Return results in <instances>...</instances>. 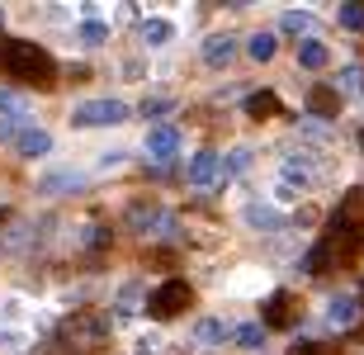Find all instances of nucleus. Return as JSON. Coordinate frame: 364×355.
I'll return each instance as SVG.
<instances>
[{
  "label": "nucleus",
  "mask_w": 364,
  "mask_h": 355,
  "mask_svg": "<svg viewBox=\"0 0 364 355\" xmlns=\"http://www.w3.org/2000/svg\"><path fill=\"white\" fill-rule=\"evenodd\" d=\"M5 67H10L14 81H28V85H48L57 81V67H53V57L43 53L38 43H10L5 48Z\"/></svg>",
  "instance_id": "nucleus-1"
},
{
  "label": "nucleus",
  "mask_w": 364,
  "mask_h": 355,
  "mask_svg": "<svg viewBox=\"0 0 364 355\" xmlns=\"http://www.w3.org/2000/svg\"><path fill=\"white\" fill-rule=\"evenodd\" d=\"M105 337H109V317L90 313V308H81V313H71L67 322H62V341L76 346V351H95Z\"/></svg>",
  "instance_id": "nucleus-2"
},
{
  "label": "nucleus",
  "mask_w": 364,
  "mask_h": 355,
  "mask_svg": "<svg viewBox=\"0 0 364 355\" xmlns=\"http://www.w3.org/2000/svg\"><path fill=\"white\" fill-rule=\"evenodd\" d=\"M123 119H128V105H119V100H85L71 114L76 128H105V123H123Z\"/></svg>",
  "instance_id": "nucleus-3"
},
{
  "label": "nucleus",
  "mask_w": 364,
  "mask_h": 355,
  "mask_svg": "<svg viewBox=\"0 0 364 355\" xmlns=\"http://www.w3.org/2000/svg\"><path fill=\"white\" fill-rule=\"evenodd\" d=\"M364 233V190H350L346 204L331 213V237H355Z\"/></svg>",
  "instance_id": "nucleus-4"
},
{
  "label": "nucleus",
  "mask_w": 364,
  "mask_h": 355,
  "mask_svg": "<svg viewBox=\"0 0 364 355\" xmlns=\"http://www.w3.org/2000/svg\"><path fill=\"white\" fill-rule=\"evenodd\" d=\"M189 299H194V294H189L185 280H166V285L151 294L147 308H151V317H176L180 308H189Z\"/></svg>",
  "instance_id": "nucleus-5"
},
{
  "label": "nucleus",
  "mask_w": 364,
  "mask_h": 355,
  "mask_svg": "<svg viewBox=\"0 0 364 355\" xmlns=\"http://www.w3.org/2000/svg\"><path fill=\"white\" fill-rule=\"evenodd\" d=\"M308 110L317 114V119H336L341 90H331V85H312V90H308Z\"/></svg>",
  "instance_id": "nucleus-6"
},
{
  "label": "nucleus",
  "mask_w": 364,
  "mask_h": 355,
  "mask_svg": "<svg viewBox=\"0 0 364 355\" xmlns=\"http://www.w3.org/2000/svg\"><path fill=\"white\" fill-rule=\"evenodd\" d=\"M232 53H237V43H232L228 33H213V38L203 43V62H208V67H228Z\"/></svg>",
  "instance_id": "nucleus-7"
},
{
  "label": "nucleus",
  "mask_w": 364,
  "mask_h": 355,
  "mask_svg": "<svg viewBox=\"0 0 364 355\" xmlns=\"http://www.w3.org/2000/svg\"><path fill=\"white\" fill-rule=\"evenodd\" d=\"M128 223H133L137 233H147V228H171V218H166L161 208H151V204H137V208H128Z\"/></svg>",
  "instance_id": "nucleus-8"
},
{
  "label": "nucleus",
  "mask_w": 364,
  "mask_h": 355,
  "mask_svg": "<svg viewBox=\"0 0 364 355\" xmlns=\"http://www.w3.org/2000/svg\"><path fill=\"white\" fill-rule=\"evenodd\" d=\"M289 322H294V299L289 294H274L265 303V327H289Z\"/></svg>",
  "instance_id": "nucleus-9"
},
{
  "label": "nucleus",
  "mask_w": 364,
  "mask_h": 355,
  "mask_svg": "<svg viewBox=\"0 0 364 355\" xmlns=\"http://www.w3.org/2000/svg\"><path fill=\"white\" fill-rule=\"evenodd\" d=\"M176 147H180L176 128H151V133H147V152H151V157H176Z\"/></svg>",
  "instance_id": "nucleus-10"
},
{
  "label": "nucleus",
  "mask_w": 364,
  "mask_h": 355,
  "mask_svg": "<svg viewBox=\"0 0 364 355\" xmlns=\"http://www.w3.org/2000/svg\"><path fill=\"white\" fill-rule=\"evenodd\" d=\"M213 176H218V152H199L189 161V185H208Z\"/></svg>",
  "instance_id": "nucleus-11"
},
{
  "label": "nucleus",
  "mask_w": 364,
  "mask_h": 355,
  "mask_svg": "<svg viewBox=\"0 0 364 355\" xmlns=\"http://www.w3.org/2000/svg\"><path fill=\"white\" fill-rule=\"evenodd\" d=\"M14 142H19V152H24V157H43V152L53 147V137L43 133V128H28V133H19Z\"/></svg>",
  "instance_id": "nucleus-12"
},
{
  "label": "nucleus",
  "mask_w": 364,
  "mask_h": 355,
  "mask_svg": "<svg viewBox=\"0 0 364 355\" xmlns=\"http://www.w3.org/2000/svg\"><path fill=\"white\" fill-rule=\"evenodd\" d=\"M326 57H331V53H326V48H322V43H298V62H303V67H308V71H317V67H326Z\"/></svg>",
  "instance_id": "nucleus-13"
},
{
  "label": "nucleus",
  "mask_w": 364,
  "mask_h": 355,
  "mask_svg": "<svg viewBox=\"0 0 364 355\" xmlns=\"http://www.w3.org/2000/svg\"><path fill=\"white\" fill-rule=\"evenodd\" d=\"M232 341L242 346V351H256V346L265 341V327H260V322H246V327H237V332H232Z\"/></svg>",
  "instance_id": "nucleus-14"
},
{
  "label": "nucleus",
  "mask_w": 364,
  "mask_h": 355,
  "mask_svg": "<svg viewBox=\"0 0 364 355\" xmlns=\"http://www.w3.org/2000/svg\"><path fill=\"white\" fill-rule=\"evenodd\" d=\"M326 265H331V246H326V242H317V246L308 251V260H303V270H308V275H322Z\"/></svg>",
  "instance_id": "nucleus-15"
},
{
  "label": "nucleus",
  "mask_w": 364,
  "mask_h": 355,
  "mask_svg": "<svg viewBox=\"0 0 364 355\" xmlns=\"http://www.w3.org/2000/svg\"><path fill=\"white\" fill-rule=\"evenodd\" d=\"M246 114H256V119L260 114H279V100H274L270 90H256V95L246 100Z\"/></svg>",
  "instance_id": "nucleus-16"
},
{
  "label": "nucleus",
  "mask_w": 364,
  "mask_h": 355,
  "mask_svg": "<svg viewBox=\"0 0 364 355\" xmlns=\"http://www.w3.org/2000/svg\"><path fill=\"white\" fill-rule=\"evenodd\" d=\"M246 53L256 57V62H270L274 57V33H256V38L246 43Z\"/></svg>",
  "instance_id": "nucleus-17"
},
{
  "label": "nucleus",
  "mask_w": 364,
  "mask_h": 355,
  "mask_svg": "<svg viewBox=\"0 0 364 355\" xmlns=\"http://www.w3.org/2000/svg\"><path fill=\"white\" fill-rule=\"evenodd\" d=\"M246 166H251V152H246V147L228 152V166H223V180H232V176H242Z\"/></svg>",
  "instance_id": "nucleus-18"
},
{
  "label": "nucleus",
  "mask_w": 364,
  "mask_h": 355,
  "mask_svg": "<svg viewBox=\"0 0 364 355\" xmlns=\"http://www.w3.org/2000/svg\"><path fill=\"white\" fill-rule=\"evenodd\" d=\"M355 322V299H336L331 303V327H350Z\"/></svg>",
  "instance_id": "nucleus-19"
},
{
  "label": "nucleus",
  "mask_w": 364,
  "mask_h": 355,
  "mask_svg": "<svg viewBox=\"0 0 364 355\" xmlns=\"http://www.w3.org/2000/svg\"><path fill=\"white\" fill-rule=\"evenodd\" d=\"M223 337H232V327H228V322H218V317L199 322V341H223Z\"/></svg>",
  "instance_id": "nucleus-20"
},
{
  "label": "nucleus",
  "mask_w": 364,
  "mask_h": 355,
  "mask_svg": "<svg viewBox=\"0 0 364 355\" xmlns=\"http://www.w3.org/2000/svg\"><path fill=\"white\" fill-rule=\"evenodd\" d=\"M279 28H284V33H308V28H312V14H298V10H289V14L279 19Z\"/></svg>",
  "instance_id": "nucleus-21"
},
{
  "label": "nucleus",
  "mask_w": 364,
  "mask_h": 355,
  "mask_svg": "<svg viewBox=\"0 0 364 355\" xmlns=\"http://www.w3.org/2000/svg\"><path fill=\"white\" fill-rule=\"evenodd\" d=\"M341 24H346V28H364V5H360V0L341 5Z\"/></svg>",
  "instance_id": "nucleus-22"
},
{
  "label": "nucleus",
  "mask_w": 364,
  "mask_h": 355,
  "mask_svg": "<svg viewBox=\"0 0 364 355\" xmlns=\"http://www.w3.org/2000/svg\"><path fill=\"white\" fill-rule=\"evenodd\" d=\"M166 38H171V24H166V19H147V43L151 48H161Z\"/></svg>",
  "instance_id": "nucleus-23"
},
{
  "label": "nucleus",
  "mask_w": 364,
  "mask_h": 355,
  "mask_svg": "<svg viewBox=\"0 0 364 355\" xmlns=\"http://www.w3.org/2000/svg\"><path fill=\"white\" fill-rule=\"evenodd\" d=\"M341 90H364V67H346L341 71Z\"/></svg>",
  "instance_id": "nucleus-24"
},
{
  "label": "nucleus",
  "mask_w": 364,
  "mask_h": 355,
  "mask_svg": "<svg viewBox=\"0 0 364 355\" xmlns=\"http://www.w3.org/2000/svg\"><path fill=\"white\" fill-rule=\"evenodd\" d=\"M76 185H81V176H48L43 180V190L53 194V190H76Z\"/></svg>",
  "instance_id": "nucleus-25"
},
{
  "label": "nucleus",
  "mask_w": 364,
  "mask_h": 355,
  "mask_svg": "<svg viewBox=\"0 0 364 355\" xmlns=\"http://www.w3.org/2000/svg\"><path fill=\"white\" fill-rule=\"evenodd\" d=\"M0 114H24V100L10 95V90H0Z\"/></svg>",
  "instance_id": "nucleus-26"
},
{
  "label": "nucleus",
  "mask_w": 364,
  "mask_h": 355,
  "mask_svg": "<svg viewBox=\"0 0 364 355\" xmlns=\"http://www.w3.org/2000/svg\"><path fill=\"white\" fill-rule=\"evenodd\" d=\"M246 218L256 223V228H274V213H270V208H260V204H251V213H246Z\"/></svg>",
  "instance_id": "nucleus-27"
},
{
  "label": "nucleus",
  "mask_w": 364,
  "mask_h": 355,
  "mask_svg": "<svg viewBox=\"0 0 364 355\" xmlns=\"http://www.w3.org/2000/svg\"><path fill=\"white\" fill-rule=\"evenodd\" d=\"M105 33H109V28H105V24H95V19L81 28V38H85V43H105Z\"/></svg>",
  "instance_id": "nucleus-28"
},
{
  "label": "nucleus",
  "mask_w": 364,
  "mask_h": 355,
  "mask_svg": "<svg viewBox=\"0 0 364 355\" xmlns=\"http://www.w3.org/2000/svg\"><path fill=\"white\" fill-rule=\"evenodd\" d=\"M171 110V100H147V105H142V114H166Z\"/></svg>",
  "instance_id": "nucleus-29"
},
{
  "label": "nucleus",
  "mask_w": 364,
  "mask_h": 355,
  "mask_svg": "<svg viewBox=\"0 0 364 355\" xmlns=\"http://www.w3.org/2000/svg\"><path fill=\"white\" fill-rule=\"evenodd\" d=\"M294 355H322V346H312V341H298Z\"/></svg>",
  "instance_id": "nucleus-30"
},
{
  "label": "nucleus",
  "mask_w": 364,
  "mask_h": 355,
  "mask_svg": "<svg viewBox=\"0 0 364 355\" xmlns=\"http://www.w3.org/2000/svg\"><path fill=\"white\" fill-rule=\"evenodd\" d=\"M0 223H5V204H0Z\"/></svg>",
  "instance_id": "nucleus-31"
},
{
  "label": "nucleus",
  "mask_w": 364,
  "mask_h": 355,
  "mask_svg": "<svg viewBox=\"0 0 364 355\" xmlns=\"http://www.w3.org/2000/svg\"><path fill=\"white\" fill-rule=\"evenodd\" d=\"M360 147H364V133H360Z\"/></svg>",
  "instance_id": "nucleus-32"
}]
</instances>
